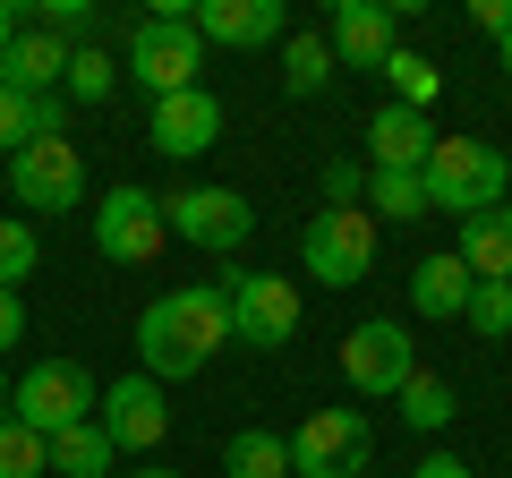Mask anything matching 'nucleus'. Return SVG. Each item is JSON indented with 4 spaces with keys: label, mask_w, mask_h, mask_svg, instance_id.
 I'll return each instance as SVG.
<instances>
[{
    "label": "nucleus",
    "mask_w": 512,
    "mask_h": 478,
    "mask_svg": "<svg viewBox=\"0 0 512 478\" xmlns=\"http://www.w3.org/2000/svg\"><path fill=\"white\" fill-rule=\"evenodd\" d=\"M222 342H231V299H222V282L163 291L146 316H137V359H146L154 385H188V376H205Z\"/></svg>",
    "instance_id": "nucleus-1"
},
{
    "label": "nucleus",
    "mask_w": 512,
    "mask_h": 478,
    "mask_svg": "<svg viewBox=\"0 0 512 478\" xmlns=\"http://www.w3.org/2000/svg\"><path fill=\"white\" fill-rule=\"evenodd\" d=\"M427 214H487V205H504L512 188V163L487 146V137H436V154H427Z\"/></svg>",
    "instance_id": "nucleus-2"
},
{
    "label": "nucleus",
    "mask_w": 512,
    "mask_h": 478,
    "mask_svg": "<svg viewBox=\"0 0 512 478\" xmlns=\"http://www.w3.org/2000/svg\"><path fill=\"white\" fill-rule=\"evenodd\" d=\"M94 402H103V385H94L77 359H43V368L18 376V393H9V419H26L43 444H52V436H69V427H86Z\"/></svg>",
    "instance_id": "nucleus-3"
},
{
    "label": "nucleus",
    "mask_w": 512,
    "mask_h": 478,
    "mask_svg": "<svg viewBox=\"0 0 512 478\" xmlns=\"http://www.w3.org/2000/svg\"><path fill=\"white\" fill-rule=\"evenodd\" d=\"M299 257H308V274L325 282V291L367 282V265H376V214H367V205H325V214L299 231Z\"/></svg>",
    "instance_id": "nucleus-4"
},
{
    "label": "nucleus",
    "mask_w": 512,
    "mask_h": 478,
    "mask_svg": "<svg viewBox=\"0 0 512 478\" xmlns=\"http://www.w3.org/2000/svg\"><path fill=\"white\" fill-rule=\"evenodd\" d=\"M163 231L188 239V248H214V257H231L239 239L256 231V205L239 197V188H205V180H180L163 197Z\"/></svg>",
    "instance_id": "nucleus-5"
},
{
    "label": "nucleus",
    "mask_w": 512,
    "mask_h": 478,
    "mask_svg": "<svg viewBox=\"0 0 512 478\" xmlns=\"http://www.w3.org/2000/svg\"><path fill=\"white\" fill-rule=\"evenodd\" d=\"M342 376H350V393H367V402H393V393L419 376V342H410V325H393V316L350 325L342 333Z\"/></svg>",
    "instance_id": "nucleus-6"
},
{
    "label": "nucleus",
    "mask_w": 512,
    "mask_h": 478,
    "mask_svg": "<svg viewBox=\"0 0 512 478\" xmlns=\"http://www.w3.org/2000/svg\"><path fill=\"white\" fill-rule=\"evenodd\" d=\"M197 69H205V43H197L188 18H137L128 26V77H137L154 103H163V94H188Z\"/></svg>",
    "instance_id": "nucleus-7"
},
{
    "label": "nucleus",
    "mask_w": 512,
    "mask_h": 478,
    "mask_svg": "<svg viewBox=\"0 0 512 478\" xmlns=\"http://www.w3.org/2000/svg\"><path fill=\"white\" fill-rule=\"evenodd\" d=\"M367 453H376V427L359 410H308L291 436V478H367Z\"/></svg>",
    "instance_id": "nucleus-8"
},
{
    "label": "nucleus",
    "mask_w": 512,
    "mask_h": 478,
    "mask_svg": "<svg viewBox=\"0 0 512 478\" xmlns=\"http://www.w3.org/2000/svg\"><path fill=\"white\" fill-rule=\"evenodd\" d=\"M222 299H231V342H248V350H282L299 333V282H282V274H222Z\"/></svg>",
    "instance_id": "nucleus-9"
},
{
    "label": "nucleus",
    "mask_w": 512,
    "mask_h": 478,
    "mask_svg": "<svg viewBox=\"0 0 512 478\" xmlns=\"http://www.w3.org/2000/svg\"><path fill=\"white\" fill-rule=\"evenodd\" d=\"M163 197L154 188H137V180H120L103 205H94V248H103L111 265H154L163 257Z\"/></svg>",
    "instance_id": "nucleus-10"
},
{
    "label": "nucleus",
    "mask_w": 512,
    "mask_h": 478,
    "mask_svg": "<svg viewBox=\"0 0 512 478\" xmlns=\"http://www.w3.org/2000/svg\"><path fill=\"white\" fill-rule=\"evenodd\" d=\"M9 188L35 214H69V205H86V154L69 137H35L26 154H9Z\"/></svg>",
    "instance_id": "nucleus-11"
},
{
    "label": "nucleus",
    "mask_w": 512,
    "mask_h": 478,
    "mask_svg": "<svg viewBox=\"0 0 512 478\" xmlns=\"http://www.w3.org/2000/svg\"><path fill=\"white\" fill-rule=\"evenodd\" d=\"M94 427H103L120 453H154V444L171 436V410H163V385H154L146 368L120 376V385H103V402H94Z\"/></svg>",
    "instance_id": "nucleus-12"
},
{
    "label": "nucleus",
    "mask_w": 512,
    "mask_h": 478,
    "mask_svg": "<svg viewBox=\"0 0 512 478\" xmlns=\"http://www.w3.org/2000/svg\"><path fill=\"white\" fill-rule=\"evenodd\" d=\"M188 26H197V43H231V52L291 43V9H282V0H197Z\"/></svg>",
    "instance_id": "nucleus-13"
},
{
    "label": "nucleus",
    "mask_w": 512,
    "mask_h": 478,
    "mask_svg": "<svg viewBox=\"0 0 512 478\" xmlns=\"http://www.w3.org/2000/svg\"><path fill=\"white\" fill-rule=\"evenodd\" d=\"M214 137H222V103H214L205 86L163 94V103H154V129H146V146H154V154H171V163H197Z\"/></svg>",
    "instance_id": "nucleus-14"
},
{
    "label": "nucleus",
    "mask_w": 512,
    "mask_h": 478,
    "mask_svg": "<svg viewBox=\"0 0 512 478\" xmlns=\"http://www.w3.org/2000/svg\"><path fill=\"white\" fill-rule=\"evenodd\" d=\"M470 291H478V274L453 257V248L410 265V308H419L427 325H461V316H470Z\"/></svg>",
    "instance_id": "nucleus-15"
},
{
    "label": "nucleus",
    "mask_w": 512,
    "mask_h": 478,
    "mask_svg": "<svg viewBox=\"0 0 512 478\" xmlns=\"http://www.w3.org/2000/svg\"><path fill=\"white\" fill-rule=\"evenodd\" d=\"M333 60L342 69H384L393 60V9L384 0H342L333 9Z\"/></svg>",
    "instance_id": "nucleus-16"
},
{
    "label": "nucleus",
    "mask_w": 512,
    "mask_h": 478,
    "mask_svg": "<svg viewBox=\"0 0 512 478\" xmlns=\"http://www.w3.org/2000/svg\"><path fill=\"white\" fill-rule=\"evenodd\" d=\"M367 154H376V171H427V154H436V129H427V111L384 103L376 120H367Z\"/></svg>",
    "instance_id": "nucleus-17"
},
{
    "label": "nucleus",
    "mask_w": 512,
    "mask_h": 478,
    "mask_svg": "<svg viewBox=\"0 0 512 478\" xmlns=\"http://www.w3.org/2000/svg\"><path fill=\"white\" fill-rule=\"evenodd\" d=\"M0 86H18V94H60V86H69V43H60L52 26L18 35L9 52H0Z\"/></svg>",
    "instance_id": "nucleus-18"
},
{
    "label": "nucleus",
    "mask_w": 512,
    "mask_h": 478,
    "mask_svg": "<svg viewBox=\"0 0 512 478\" xmlns=\"http://www.w3.org/2000/svg\"><path fill=\"white\" fill-rule=\"evenodd\" d=\"M461 265H470L478 282H512V205H487V214L461 222Z\"/></svg>",
    "instance_id": "nucleus-19"
},
{
    "label": "nucleus",
    "mask_w": 512,
    "mask_h": 478,
    "mask_svg": "<svg viewBox=\"0 0 512 478\" xmlns=\"http://www.w3.org/2000/svg\"><path fill=\"white\" fill-rule=\"evenodd\" d=\"M222 470H231V478H291V436H274V427H239V436L222 444Z\"/></svg>",
    "instance_id": "nucleus-20"
},
{
    "label": "nucleus",
    "mask_w": 512,
    "mask_h": 478,
    "mask_svg": "<svg viewBox=\"0 0 512 478\" xmlns=\"http://www.w3.org/2000/svg\"><path fill=\"white\" fill-rule=\"evenodd\" d=\"M111 461H120V444L103 436V427H69V436H52V478H111Z\"/></svg>",
    "instance_id": "nucleus-21"
},
{
    "label": "nucleus",
    "mask_w": 512,
    "mask_h": 478,
    "mask_svg": "<svg viewBox=\"0 0 512 478\" xmlns=\"http://www.w3.org/2000/svg\"><path fill=\"white\" fill-rule=\"evenodd\" d=\"M333 69H342V60H333V35H291V43H282V86H291L299 103H308V94H325Z\"/></svg>",
    "instance_id": "nucleus-22"
},
{
    "label": "nucleus",
    "mask_w": 512,
    "mask_h": 478,
    "mask_svg": "<svg viewBox=\"0 0 512 478\" xmlns=\"http://www.w3.org/2000/svg\"><path fill=\"white\" fill-rule=\"evenodd\" d=\"M367 214L376 222H419L427 214V180L419 171H367Z\"/></svg>",
    "instance_id": "nucleus-23"
},
{
    "label": "nucleus",
    "mask_w": 512,
    "mask_h": 478,
    "mask_svg": "<svg viewBox=\"0 0 512 478\" xmlns=\"http://www.w3.org/2000/svg\"><path fill=\"white\" fill-rule=\"evenodd\" d=\"M384 86H393V103H402V111H427V103H436V94H444V77H436V60H427V52H402V43H393V60H384Z\"/></svg>",
    "instance_id": "nucleus-24"
},
{
    "label": "nucleus",
    "mask_w": 512,
    "mask_h": 478,
    "mask_svg": "<svg viewBox=\"0 0 512 478\" xmlns=\"http://www.w3.org/2000/svg\"><path fill=\"white\" fill-rule=\"evenodd\" d=\"M0 478H52V444L26 419H0Z\"/></svg>",
    "instance_id": "nucleus-25"
},
{
    "label": "nucleus",
    "mask_w": 512,
    "mask_h": 478,
    "mask_svg": "<svg viewBox=\"0 0 512 478\" xmlns=\"http://www.w3.org/2000/svg\"><path fill=\"white\" fill-rule=\"evenodd\" d=\"M393 410H402L410 427H427V436H436V427L453 419V385H444V376H427V368H419V376H410L402 393H393Z\"/></svg>",
    "instance_id": "nucleus-26"
},
{
    "label": "nucleus",
    "mask_w": 512,
    "mask_h": 478,
    "mask_svg": "<svg viewBox=\"0 0 512 478\" xmlns=\"http://www.w3.org/2000/svg\"><path fill=\"white\" fill-rule=\"evenodd\" d=\"M35 265H43L35 222H26V214H9V222H0V291H18V282L35 274Z\"/></svg>",
    "instance_id": "nucleus-27"
},
{
    "label": "nucleus",
    "mask_w": 512,
    "mask_h": 478,
    "mask_svg": "<svg viewBox=\"0 0 512 478\" xmlns=\"http://www.w3.org/2000/svg\"><path fill=\"white\" fill-rule=\"evenodd\" d=\"M111 86H120V60H111L103 43H77V52H69V94H77V103H103Z\"/></svg>",
    "instance_id": "nucleus-28"
},
{
    "label": "nucleus",
    "mask_w": 512,
    "mask_h": 478,
    "mask_svg": "<svg viewBox=\"0 0 512 478\" xmlns=\"http://www.w3.org/2000/svg\"><path fill=\"white\" fill-rule=\"evenodd\" d=\"M470 333H487V342H504L512 333V282H478L470 291V316H461Z\"/></svg>",
    "instance_id": "nucleus-29"
},
{
    "label": "nucleus",
    "mask_w": 512,
    "mask_h": 478,
    "mask_svg": "<svg viewBox=\"0 0 512 478\" xmlns=\"http://www.w3.org/2000/svg\"><path fill=\"white\" fill-rule=\"evenodd\" d=\"M35 103H43V94L0 86V154H26V146H35Z\"/></svg>",
    "instance_id": "nucleus-30"
},
{
    "label": "nucleus",
    "mask_w": 512,
    "mask_h": 478,
    "mask_svg": "<svg viewBox=\"0 0 512 478\" xmlns=\"http://www.w3.org/2000/svg\"><path fill=\"white\" fill-rule=\"evenodd\" d=\"M325 205H367V171L359 163H325Z\"/></svg>",
    "instance_id": "nucleus-31"
},
{
    "label": "nucleus",
    "mask_w": 512,
    "mask_h": 478,
    "mask_svg": "<svg viewBox=\"0 0 512 478\" xmlns=\"http://www.w3.org/2000/svg\"><path fill=\"white\" fill-rule=\"evenodd\" d=\"M470 18H478V26H487V35H495V43H504V35H512V0H470Z\"/></svg>",
    "instance_id": "nucleus-32"
},
{
    "label": "nucleus",
    "mask_w": 512,
    "mask_h": 478,
    "mask_svg": "<svg viewBox=\"0 0 512 478\" xmlns=\"http://www.w3.org/2000/svg\"><path fill=\"white\" fill-rule=\"evenodd\" d=\"M18 333H26V299H18V291H0V350L18 342Z\"/></svg>",
    "instance_id": "nucleus-33"
},
{
    "label": "nucleus",
    "mask_w": 512,
    "mask_h": 478,
    "mask_svg": "<svg viewBox=\"0 0 512 478\" xmlns=\"http://www.w3.org/2000/svg\"><path fill=\"white\" fill-rule=\"evenodd\" d=\"M410 478H470V461H461V453H427Z\"/></svg>",
    "instance_id": "nucleus-34"
},
{
    "label": "nucleus",
    "mask_w": 512,
    "mask_h": 478,
    "mask_svg": "<svg viewBox=\"0 0 512 478\" xmlns=\"http://www.w3.org/2000/svg\"><path fill=\"white\" fill-rule=\"evenodd\" d=\"M26 26H18V9H9V0H0V52H9V43H18Z\"/></svg>",
    "instance_id": "nucleus-35"
},
{
    "label": "nucleus",
    "mask_w": 512,
    "mask_h": 478,
    "mask_svg": "<svg viewBox=\"0 0 512 478\" xmlns=\"http://www.w3.org/2000/svg\"><path fill=\"white\" fill-rule=\"evenodd\" d=\"M128 478H188V470H163V461H154V470H128Z\"/></svg>",
    "instance_id": "nucleus-36"
},
{
    "label": "nucleus",
    "mask_w": 512,
    "mask_h": 478,
    "mask_svg": "<svg viewBox=\"0 0 512 478\" xmlns=\"http://www.w3.org/2000/svg\"><path fill=\"white\" fill-rule=\"evenodd\" d=\"M504 77H512V35H504Z\"/></svg>",
    "instance_id": "nucleus-37"
},
{
    "label": "nucleus",
    "mask_w": 512,
    "mask_h": 478,
    "mask_svg": "<svg viewBox=\"0 0 512 478\" xmlns=\"http://www.w3.org/2000/svg\"><path fill=\"white\" fill-rule=\"evenodd\" d=\"M9 393H18V385H9V376H0V402H9Z\"/></svg>",
    "instance_id": "nucleus-38"
}]
</instances>
